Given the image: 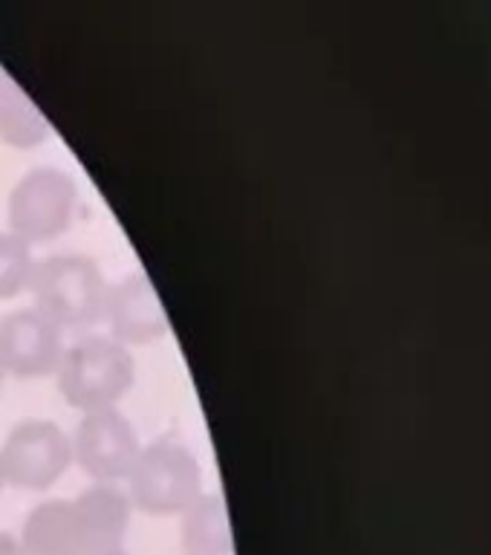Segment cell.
<instances>
[{
	"label": "cell",
	"instance_id": "obj_16",
	"mask_svg": "<svg viewBox=\"0 0 491 555\" xmlns=\"http://www.w3.org/2000/svg\"><path fill=\"white\" fill-rule=\"evenodd\" d=\"M3 483H7V477H3V463H0V489H3Z\"/></svg>",
	"mask_w": 491,
	"mask_h": 555
},
{
	"label": "cell",
	"instance_id": "obj_14",
	"mask_svg": "<svg viewBox=\"0 0 491 555\" xmlns=\"http://www.w3.org/2000/svg\"><path fill=\"white\" fill-rule=\"evenodd\" d=\"M76 555H130L125 541H111V544H85Z\"/></svg>",
	"mask_w": 491,
	"mask_h": 555
},
{
	"label": "cell",
	"instance_id": "obj_8",
	"mask_svg": "<svg viewBox=\"0 0 491 555\" xmlns=\"http://www.w3.org/2000/svg\"><path fill=\"white\" fill-rule=\"evenodd\" d=\"M102 319L107 333L125 345H142L168 333V310L145 269H130L107 284Z\"/></svg>",
	"mask_w": 491,
	"mask_h": 555
},
{
	"label": "cell",
	"instance_id": "obj_1",
	"mask_svg": "<svg viewBox=\"0 0 491 555\" xmlns=\"http://www.w3.org/2000/svg\"><path fill=\"white\" fill-rule=\"evenodd\" d=\"M55 379L61 397L78 411L116 405L137 379V359L111 333H85L64 347Z\"/></svg>",
	"mask_w": 491,
	"mask_h": 555
},
{
	"label": "cell",
	"instance_id": "obj_11",
	"mask_svg": "<svg viewBox=\"0 0 491 555\" xmlns=\"http://www.w3.org/2000/svg\"><path fill=\"white\" fill-rule=\"evenodd\" d=\"M182 555H232L234 535L229 506L220 492H199L180 512Z\"/></svg>",
	"mask_w": 491,
	"mask_h": 555
},
{
	"label": "cell",
	"instance_id": "obj_12",
	"mask_svg": "<svg viewBox=\"0 0 491 555\" xmlns=\"http://www.w3.org/2000/svg\"><path fill=\"white\" fill-rule=\"evenodd\" d=\"M47 133L50 121L41 107L0 64V139L15 147H35L41 145Z\"/></svg>",
	"mask_w": 491,
	"mask_h": 555
},
{
	"label": "cell",
	"instance_id": "obj_7",
	"mask_svg": "<svg viewBox=\"0 0 491 555\" xmlns=\"http://www.w3.org/2000/svg\"><path fill=\"white\" fill-rule=\"evenodd\" d=\"M64 327L38 307H15L0 315V364L15 376H43L59 371L64 356Z\"/></svg>",
	"mask_w": 491,
	"mask_h": 555
},
{
	"label": "cell",
	"instance_id": "obj_17",
	"mask_svg": "<svg viewBox=\"0 0 491 555\" xmlns=\"http://www.w3.org/2000/svg\"><path fill=\"white\" fill-rule=\"evenodd\" d=\"M3 373H7V371H3V364H0V382H3Z\"/></svg>",
	"mask_w": 491,
	"mask_h": 555
},
{
	"label": "cell",
	"instance_id": "obj_13",
	"mask_svg": "<svg viewBox=\"0 0 491 555\" xmlns=\"http://www.w3.org/2000/svg\"><path fill=\"white\" fill-rule=\"evenodd\" d=\"M33 246L9 229H0V298L24 293L33 275Z\"/></svg>",
	"mask_w": 491,
	"mask_h": 555
},
{
	"label": "cell",
	"instance_id": "obj_15",
	"mask_svg": "<svg viewBox=\"0 0 491 555\" xmlns=\"http://www.w3.org/2000/svg\"><path fill=\"white\" fill-rule=\"evenodd\" d=\"M0 555H26L24 546H21V538L0 529Z\"/></svg>",
	"mask_w": 491,
	"mask_h": 555
},
{
	"label": "cell",
	"instance_id": "obj_4",
	"mask_svg": "<svg viewBox=\"0 0 491 555\" xmlns=\"http://www.w3.org/2000/svg\"><path fill=\"white\" fill-rule=\"evenodd\" d=\"M9 232L29 246L67 232L78 208V182L59 165H35L9 191Z\"/></svg>",
	"mask_w": 491,
	"mask_h": 555
},
{
	"label": "cell",
	"instance_id": "obj_3",
	"mask_svg": "<svg viewBox=\"0 0 491 555\" xmlns=\"http://www.w3.org/2000/svg\"><path fill=\"white\" fill-rule=\"evenodd\" d=\"M125 480L133 506L147 515H180L203 492V466L182 440L156 437L142 446Z\"/></svg>",
	"mask_w": 491,
	"mask_h": 555
},
{
	"label": "cell",
	"instance_id": "obj_9",
	"mask_svg": "<svg viewBox=\"0 0 491 555\" xmlns=\"http://www.w3.org/2000/svg\"><path fill=\"white\" fill-rule=\"evenodd\" d=\"M17 538L26 555H76L85 546V532L73 498H43L35 503Z\"/></svg>",
	"mask_w": 491,
	"mask_h": 555
},
{
	"label": "cell",
	"instance_id": "obj_5",
	"mask_svg": "<svg viewBox=\"0 0 491 555\" xmlns=\"http://www.w3.org/2000/svg\"><path fill=\"white\" fill-rule=\"evenodd\" d=\"M0 463L7 483L47 489L73 463V437L50 416H24L0 442Z\"/></svg>",
	"mask_w": 491,
	"mask_h": 555
},
{
	"label": "cell",
	"instance_id": "obj_6",
	"mask_svg": "<svg viewBox=\"0 0 491 555\" xmlns=\"http://www.w3.org/2000/svg\"><path fill=\"white\" fill-rule=\"evenodd\" d=\"M142 440L137 425L119 405L81 411V420L73 434V460L93 480L119 483L137 463Z\"/></svg>",
	"mask_w": 491,
	"mask_h": 555
},
{
	"label": "cell",
	"instance_id": "obj_2",
	"mask_svg": "<svg viewBox=\"0 0 491 555\" xmlns=\"http://www.w3.org/2000/svg\"><path fill=\"white\" fill-rule=\"evenodd\" d=\"M26 289L33 293V307L59 327L81 330L102 319L107 278L87 251H52L35 260Z\"/></svg>",
	"mask_w": 491,
	"mask_h": 555
},
{
	"label": "cell",
	"instance_id": "obj_10",
	"mask_svg": "<svg viewBox=\"0 0 491 555\" xmlns=\"http://www.w3.org/2000/svg\"><path fill=\"white\" fill-rule=\"evenodd\" d=\"M73 503H76L78 520H81L85 544L125 541L130 512H133L128 489H121L119 483H107V480H93L73 498Z\"/></svg>",
	"mask_w": 491,
	"mask_h": 555
}]
</instances>
